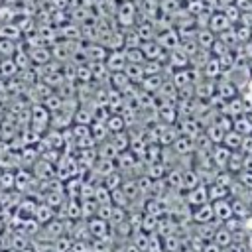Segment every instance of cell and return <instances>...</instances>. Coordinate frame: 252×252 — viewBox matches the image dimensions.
Masks as SVG:
<instances>
[{
  "instance_id": "obj_1",
  "label": "cell",
  "mask_w": 252,
  "mask_h": 252,
  "mask_svg": "<svg viewBox=\"0 0 252 252\" xmlns=\"http://www.w3.org/2000/svg\"><path fill=\"white\" fill-rule=\"evenodd\" d=\"M116 22L122 30L126 28H134L136 26V16H138V4L134 0H124V2H118L116 6Z\"/></svg>"
},
{
  "instance_id": "obj_2",
  "label": "cell",
  "mask_w": 252,
  "mask_h": 252,
  "mask_svg": "<svg viewBox=\"0 0 252 252\" xmlns=\"http://www.w3.org/2000/svg\"><path fill=\"white\" fill-rule=\"evenodd\" d=\"M183 203H185V205H189L191 209H195V207H199V205H205V203H209L207 185H205V183H201V185H197V187H193V189L185 191Z\"/></svg>"
},
{
  "instance_id": "obj_3",
  "label": "cell",
  "mask_w": 252,
  "mask_h": 252,
  "mask_svg": "<svg viewBox=\"0 0 252 252\" xmlns=\"http://www.w3.org/2000/svg\"><path fill=\"white\" fill-rule=\"evenodd\" d=\"M142 53L146 59H152V61H167V51L158 43V39H150V41H142L140 45Z\"/></svg>"
},
{
  "instance_id": "obj_4",
  "label": "cell",
  "mask_w": 252,
  "mask_h": 252,
  "mask_svg": "<svg viewBox=\"0 0 252 252\" xmlns=\"http://www.w3.org/2000/svg\"><path fill=\"white\" fill-rule=\"evenodd\" d=\"M156 39H158V43H159L165 51L177 49V47H179V43H181L179 32H177V30H173V28H167V30H163V32H158Z\"/></svg>"
},
{
  "instance_id": "obj_5",
  "label": "cell",
  "mask_w": 252,
  "mask_h": 252,
  "mask_svg": "<svg viewBox=\"0 0 252 252\" xmlns=\"http://www.w3.org/2000/svg\"><path fill=\"white\" fill-rule=\"evenodd\" d=\"M104 65L110 73H116V71H124L126 67V55H124V49H108L106 57H104Z\"/></svg>"
},
{
  "instance_id": "obj_6",
  "label": "cell",
  "mask_w": 252,
  "mask_h": 252,
  "mask_svg": "<svg viewBox=\"0 0 252 252\" xmlns=\"http://www.w3.org/2000/svg\"><path fill=\"white\" fill-rule=\"evenodd\" d=\"M177 130H179V134H183V136H189V138H197L205 128H203V124L195 118V116H189V118H181V122H179V126H177Z\"/></svg>"
},
{
  "instance_id": "obj_7",
  "label": "cell",
  "mask_w": 252,
  "mask_h": 252,
  "mask_svg": "<svg viewBox=\"0 0 252 252\" xmlns=\"http://www.w3.org/2000/svg\"><path fill=\"white\" fill-rule=\"evenodd\" d=\"M213 213H215V220H219L220 224L224 220H228L232 215V205H230V197H224V199H219V201H213Z\"/></svg>"
},
{
  "instance_id": "obj_8",
  "label": "cell",
  "mask_w": 252,
  "mask_h": 252,
  "mask_svg": "<svg viewBox=\"0 0 252 252\" xmlns=\"http://www.w3.org/2000/svg\"><path fill=\"white\" fill-rule=\"evenodd\" d=\"M165 65L171 69H187V67H191V57L177 47V49L167 51V63Z\"/></svg>"
},
{
  "instance_id": "obj_9",
  "label": "cell",
  "mask_w": 252,
  "mask_h": 252,
  "mask_svg": "<svg viewBox=\"0 0 252 252\" xmlns=\"http://www.w3.org/2000/svg\"><path fill=\"white\" fill-rule=\"evenodd\" d=\"M30 116H32L33 130L37 132L39 128H43V126H47V124H49V116H51V112H49V110L39 102V104H33V106H32Z\"/></svg>"
},
{
  "instance_id": "obj_10",
  "label": "cell",
  "mask_w": 252,
  "mask_h": 252,
  "mask_svg": "<svg viewBox=\"0 0 252 252\" xmlns=\"http://www.w3.org/2000/svg\"><path fill=\"white\" fill-rule=\"evenodd\" d=\"M191 220L195 224H205V222H213L215 220V213H213V205L211 201L205 205H199L195 209H191Z\"/></svg>"
},
{
  "instance_id": "obj_11",
  "label": "cell",
  "mask_w": 252,
  "mask_h": 252,
  "mask_svg": "<svg viewBox=\"0 0 252 252\" xmlns=\"http://www.w3.org/2000/svg\"><path fill=\"white\" fill-rule=\"evenodd\" d=\"M163 181H165V187L167 189H171V191H183V167H179V165L169 167L167 173H165V177H163Z\"/></svg>"
},
{
  "instance_id": "obj_12",
  "label": "cell",
  "mask_w": 252,
  "mask_h": 252,
  "mask_svg": "<svg viewBox=\"0 0 252 252\" xmlns=\"http://www.w3.org/2000/svg\"><path fill=\"white\" fill-rule=\"evenodd\" d=\"M169 148L173 150V154H175V156H191V154L195 152V140H193V138H189V136L179 134V136H177V140H175Z\"/></svg>"
},
{
  "instance_id": "obj_13",
  "label": "cell",
  "mask_w": 252,
  "mask_h": 252,
  "mask_svg": "<svg viewBox=\"0 0 252 252\" xmlns=\"http://www.w3.org/2000/svg\"><path fill=\"white\" fill-rule=\"evenodd\" d=\"M230 154H232V152H230L226 146H222V144H215V146H213V150H211L213 165H215L217 169H224V167H226V163H228Z\"/></svg>"
},
{
  "instance_id": "obj_14",
  "label": "cell",
  "mask_w": 252,
  "mask_h": 252,
  "mask_svg": "<svg viewBox=\"0 0 252 252\" xmlns=\"http://www.w3.org/2000/svg\"><path fill=\"white\" fill-rule=\"evenodd\" d=\"M220 112L226 114V116H230V118H236V116H240V114H246V102H244V100L240 98V94H238V96L226 100Z\"/></svg>"
},
{
  "instance_id": "obj_15",
  "label": "cell",
  "mask_w": 252,
  "mask_h": 252,
  "mask_svg": "<svg viewBox=\"0 0 252 252\" xmlns=\"http://www.w3.org/2000/svg\"><path fill=\"white\" fill-rule=\"evenodd\" d=\"M230 26H232V24L228 22V18H226L222 12H215V14H211L207 28H209L213 33H222V32H226Z\"/></svg>"
},
{
  "instance_id": "obj_16",
  "label": "cell",
  "mask_w": 252,
  "mask_h": 252,
  "mask_svg": "<svg viewBox=\"0 0 252 252\" xmlns=\"http://www.w3.org/2000/svg\"><path fill=\"white\" fill-rule=\"evenodd\" d=\"M108 83H110V87H112L114 91H118V93H124L126 89L132 87V81L128 79V75H126L124 71L110 73V75H108Z\"/></svg>"
},
{
  "instance_id": "obj_17",
  "label": "cell",
  "mask_w": 252,
  "mask_h": 252,
  "mask_svg": "<svg viewBox=\"0 0 252 252\" xmlns=\"http://www.w3.org/2000/svg\"><path fill=\"white\" fill-rule=\"evenodd\" d=\"M230 205H232V215L236 219L244 220V219H250L252 217V207L246 201H242L238 197H230Z\"/></svg>"
},
{
  "instance_id": "obj_18",
  "label": "cell",
  "mask_w": 252,
  "mask_h": 252,
  "mask_svg": "<svg viewBox=\"0 0 252 252\" xmlns=\"http://www.w3.org/2000/svg\"><path fill=\"white\" fill-rule=\"evenodd\" d=\"M217 94L222 98V100H230L234 96H238V87L228 81V79H222L220 83H217Z\"/></svg>"
},
{
  "instance_id": "obj_19",
  "label": "cell",
  "mask_w": 252,
  "mask_h": 252,
  "mask_svg": "<svg viewBox=\"0 0 252 252\" xmlns=\"http://www.w3.org/2000/svg\"><path fill=\"white\" fill-rule=\"evenodd\" d=\"M85 51H87V61H89V63L104 61V57H106V53H108V49H106L102 43H89V45L85 47Z\"/></svg>"
},
{
  "instance_id": "obj_20",
  "label": "cell",
  "mask_w": 252,
  "mask_h": 252,
  "mask_svg": "<svg viewBox=\"0 0 252 252\" xmlns=\"http://www.w3.org/2000/svg\"><path fill=\"white\" fill-rule=\"evenodd\" d=\"M217 39V33H213L209 28H197V33H195V41L201 49H211L213 41Z\"/></svg>"
},
{
  "instance_id": "obj_21",
  "label": "cell",
  "mask_w": 252,
  "mask_h": 252,
  "mask_svg": "<svg viewBox=\"0 0 252 252\" xmlns=\"http://www.w3.org/2000/svg\"><path fill=\"white\" fill-rule=\"evenodd\" d=\"M201 73H203V79H211V81L219 79V77L222 75V69H220V63H219V57H211V59L205 63V67L201 69Z\"/></svg>"
},
{
  "instance_id": "obj_22",
  "label": "cell",
  "mask_w": 252,
  "mask_h": 252,
  "mask_svg": "<svg viewBox=\"0 0 252 252\" xmlns=\"http://www.w3.org/2000/svg\"><path fill=\"white\" fill-rule=\"evenodd\" d=\"M104 124H106L108 134H118V132H124V130H126V120H124V116L118 114V112H112V114L104 120Z\"/></svg>"
},
{
  "instance_id": "obj_23",
  "label": "cell",
  "mask_w": 252,
  "mask_h": 252,
  "mask_svg": "<svg viewBox=\"0 0 252 252\" xmlns=\"http://www.w3.org/2000/svg\"><path fill=\"white\" fill-rule=\"evenodd\" d=\"M213 242L215 244H219L220 248H226V246H230L232 242H234V234L226 228V226H217V230H215V234H213Z\"/></svg>"
},
{
  "instance_id": "obj_24",
  "label": "cell",
  "mask_w": 252,
  "mask_h": 252,
  "mask_svg": "<svg viewBox=\"0 0 252 252\" xmlns=\"http://www.w3.org/2000/svg\"><path fill=\"white\" fill-rule=\"evenodd\" d=\"M22 35H24V32L20 30V26H18L16 22L0 24V37H4V39H12V41H18Z\"/></svg>"
},
{
  "instance_id": "obj_25",
  "label": "cell",
  "mask_w": 252,
  "mask_h": 252,
  "mask_svg": "<svg viewBox=\"0 0 252 252\" xmlns=\"http://www.w3.org/2000/svg\"><path fill=\"white\" fill-rule=\"evenodd\" d=\"M124 73L128 75V79L132 81V85H140V83L144 81V77H146V73H144V63H142V65H138V63H126Z\"/></svg>"
},
{
  "instance_id": "obj_26",
  "label": "cell",
  "mask_w": 252,
  "mask_h": 252,
  "mask_svg": "<svg viewBox=\"0 0 252 252\" xmlns=\"http://www.w3.org/2000/svg\"><path fill=\"white\" fill-rule=\"evenodd\" d=\"M106 228H108V222L106 220H102V219H91L89 222H87V230H89V234L91 236H94V238H102L104 234H106Z\"/></svg>"
},
{
  "instance_id": "obj_27",
  "label": "cell",
  "mask_w": 252,
  "mask_h": 252,
  "mask_svg": "<svg viewBox=\"0 0 252 252\" xmlns=\"http://www.w3.org/2000/svg\"><path fill=\"white\" fill-rule=\"evenodd\" d=\"M18 71H20V69H18L14 57H4V59H0V79L10 81Z\"/></svg>"
},
{
  "instance_id": "obj_28",
  "label": "cell",
  "mask_w": 252,
  "mask_h": 252,
  "mask_svg": "<svg viewBox=\"0 0 252 252\" xmlns=\"http://www.w3.org/2000/svg\"><path fill=\"white\" fill-rule=\"evenodd\" d=\"M30 59H32V63H35V65H45V63L51 59V51H49L45 45L32 47V49H30Z\"/></svg>"
},
{
  "instance_id": "obj_29",
  "label": "cell",
  "mask_w": 252,
  "mask_h": 252,
  "mask_svg": "<svg viewBox=\"0 0 252 252\" xmlns=\"http://www.w3.org/2000/svg\"><path fill=\"white\" fill-rule=\"evenodd\" d=\"M242 140H244V136H242V134H238L236 130H228V132H224L222 146H226L230 152H238V150H240V146H242Z\"/></svg>"
},
{
  "instance_id": "obj_30",
  "label": "cell",
  "mask_w": 252,
  "mask_h": 252,
  "mask_svg": "<svg viewBox=\"0 0 252 252\" xmlns=\"http://www.w3.org/2000/svg\"><path fill=\"white\" fill-rule=\"evenodd\" d=\"M33 219L43 226V224H47L49 220H53V219H55V213H53V209H51L47 203H41V205H37V207H35Z\"/></svg>"
},
{
  "instance_id": "obj_31",
  "label": "cell",
  "mask_w": 252,
  "mask_h": 252,
  "mask_svg": "<svg viewBox=\"0 0 252 252\" xmlns=\"http://www.w3.org/2000/svg\"><path fill=\"white\" fill-rule=\"evenodd\" d=\"M232 130H236V132L242 134V136L252 134V118L246 116V114H240V116L232 118Z\"/></svg>"
},
{
  "instance_id": "obj_32",
  "label": "cell",
  "mask_w": 252,
  "mask_h": 252,
  "mask_svg": "<svg viewBox=\"0 0 252 252\" xmlns=\"http://www.w3.org/2000/svg\"><path fill=\"white\" fill-rule=\"evenodd\" d=\"M242 167H244V154H242L240 150H238V152H232L224 169H226V171H230L232 175H238V173L242 171Z\"/></svg>"
},
{
  "instance_id": "obj_33",
  "label": "cell",
  "mask_w": 252,
  "mask_h": 252,
  "mask_svg": "<svg viewBox=\"0 0 252 252\" xmlns=\"http://www.w3.org/2000/svg\"><path fill=\"white\" fill-rule=\"evenodd\" d=\"M197 185H201V175H199V171H197L195 167L183 169V189L189 191V189H193V187H197Z\"/></svg>"
},
{
  "instance_id": "obj_34",
  "label": "cell",
  "mask_w": 252,
  "mask_h": 252,
  "mask_svg": "<svg viewBox=\"0 0 252 252\" xmlns=\"http://www.w3.org/2000/svg\"><path fill=\"white\" fill-rule=\"evenodd\" d=\"M167 165L163 163V161H154V163H148V167H146V175L150 177V179H163L165 177V173H167Z\"/></svg>"
},
{
  "instance_id": "obj_35",
  "label": "cell",
  "mask_w": 252,
  "mask_h": 252,
  "mask_svg": "<svg viewBox=\"0 0 252 252\" xmlns=\"http://www.w3.org/2000/svg\"><path fill=\"white\" fill-rule=\"evenodd\" d=\"M161 83H163L161 75H146L144 81L140 83V87H142V91H146V93H158L159 87H161Z\"/></svg>"
},
{
  "instance_id": "obj_36",
  "label": "cell",
  "mask_w": 252,
  "mask_h": 252,
  "mask_svg": "<svg viewBox=\"0 0 252 252\" xmlns=\"http://www.w3.org/2000/svg\"><path fill=\"white\" fill-rule=\"evenodd\" d=\"M205 134L207 138L213 142V144H222V138H224V130L217 124V122H211L205 126Z\"/></svg>"
},
{
  "instance_id": "obj_37",
  "label": "cell",
  "mask_w": 252,
  "mask_h": 252,
  "mask_svg": "<svg viewBox=\"0 0 252 252\" xmlns=\"http://www.w3.org/2000/svg\"><path fill=\"white\" fill-rule=\"evenodd\" d=\"M158 94L161 96V100H175L177 98V87L167 79V81H163L161 83V87H159V91H158Z\"/></svg>"
},
{
  "instance_id": "obj_38",
  "label": "cell",
  "mask_w": 252,
  "mask_h": 252,
  "mask_svg": "<svg viewBox=\"0 0 252 252\" xmlns=\"http://www.w3.org/2000/svg\"><path fill=\"white\" fill-rule=\"evenodd\" d=\"M89 130H91V136H93L94 142H102V138L108 134L106 124H104L102 120H94V122H91V124H89Z\"/></svg>"
},
{
  "instance_id": "obj_39",
  "label": "cell",
  "mask_w": 252,
  "mask_h": 252,
  "mask_svg": "<svg viewBox=\"0 0 252 252\" xmlns=\"http://www.w3.org/2000/svg\"><path fill=\"white\" fill-rule=\"evenodd\" d=\"M207 193H209V201H211V203L228 197V189L222 187V185H219V183H211V185H207Z\"/></svg>"
},
{
  "instance_id": "obj_40",
  "label": "cell",
  "mask_w": 252,
  "mask_h": 252,
  "mask_svg": "<svg viewBox=\"0 0 252 252\" xmlns=\"http://www.w3.org/2000/svg\"><path fill=\"white\" fill-rule=\"evenodd\" d=\"M18 49H20V47H18V41L0 37V59H4V57H14V53H16Z\"/></svg>"
},
{
  "instance_id": "obj_41",
  "label": "cell",
  "mask_w": 252,
  "mask_h": 252,
  "mask_svg": "<svg viewBox=\"0 0 252 252\" xmlns=\"http://www.w3.org/2000/svg\"><path fill=\"white\" fill-rule=\"evenodd\" d=\"M41 104H43L49 112H55V110H59V108L63 106V96H61V94L51 93V94H47V96L41 100Z\"/></svg>"
},
{
  "instance_id": "obj_42",
  "label": "cell",
  "mask_w": 252,
  "mask_h": 252,
  "mask_svg": "<svg viewBox=\"0 0 252 252\" xmlns=\"http://www.w3.org/2000/svg\"><path fill=\"white\" fill-rule=\"evenodd\" d=\"M158 220H159V217H154V215H148V213H144L142 215V220H140V230H144V232H156V228H158Z\"/></svg>"
},
{
  "instance_id": "obj_43",
  "label": "cell",
  "mask_w": 252,
  "mask_h": 252,
  "mask_svg": "<svg viewBox=\"0 0 252 252\" xmlns=\"http://www.w3.org/2000/svg\"><path fill=\"white\" fill-rule=\"evenodd\" d=\"M124 55H126V63H138V65H142L146 61V57H144V53H142L140 47H128V49H124Z\"/></svg>"
},
{
  "instance_id": "obj_44",
  "label": "cell",
  "mask_w": 252,
  "mask_h": 252,
  "mask_svg": "<svg viewBox=\"0 0 252 252\" xmlns=\"http://www.w3.org/2000/svg\"><path fill=\"white\" fill-rule=\"evenodd\" d=\"M120 189L124 191V195L128 197V201L140 195V189H138V181H136V179H128V181H122Z\"/></svg>"
},
{
  "instance_id": "obj_45",
  "label": "cell",
  "mask_w": 252,
  "mask_h": 252,
  "mask_svg": "<svg viewBox=\"0 0 252 252\" xmlns=\"http://www.w3.org/2000/svg\"><path fill=\"white\" fill-rule=\"evenodd\" d=\"M73 79H77V81H81V83H91V81H93V71H91V67H89V65H77Z\"/></svg>"
},
{
  "instance_id": "obj_46",
  "label": "cell",
  "mask_w": 252,
  "mask_h": 252,
  "mask_svg": "<svg viewBox=\"0 0 252 252\" xmlns=\"http://www.w3.org/2000/svg\"><path fill=\"white\" fill-rule=\"evenodd\" d=\"M102 185H104L108 191H112V189H118V187L122 185V177H120V173H118V171H112V173L104 175V179H102Z\"/></svg>"
},
{
  "instance_id": "obj_47",
  "label": "cell",
  "mask_w": 252,
  "mask_h": 252,
  "mask_svg": "<svg viewBox=\"0 0 252 252\" xmlns=\"http://www.w3.org/2000/svg\"><path fill=\"white\" fill-rule=\"evenodd\" d=\"M45 226V230L49 232V236L55 240V238H59V236H63V222L61 220H57V219H53V220H49L47 224H43Z\"/></svg>"
},
{
  "instance_id": "obj_48",
  "label": "cell",
  "mask_w": 252,
  "mask_h": 252,
  "mask_svg": "<svg viewBox=\"0 0 252 252\" xmlns=\"http://www.w3.org/2000/svg\"><path fill=\"white\" fill-rule=\"evenodd\" d=\"M234 35H236V41H238V43H246V41L252 39V28H246V26L238 24V26L234 28Z\"/></svg>"
},
{
  "instance_id": "obj_49",
  "label": "cell",
  "mask_w": 252,
  "mask_h": 252,
  "mask_svg": "<svg viewBox=\"0 0 252 252\" xmlns=\"http://www.w3.org/2000/svg\"><path fill=\"white\" fill-rule=\"evenodd\" d=\"M163 250H169V252H179L181 250V240L177 234H169V236H163Z\"/></svg>"
},
{
  "instance_id": "obj_50",
  "label": "cell",
  "mask_w": 252,
  "mask_h": 252,
  "mask_svg": "<svg viewBox=\"0 0 252 252\" xmlns=\"http://www.w3.org/2000/svg\"><path fill=\"white\" fill-rule=\"evenodd\" d=\"M61 33H63L65 39H73V41H77V39L81 37V28L75 26V24H69V26L61 28Z\"/></svg>"
},
{
  "instance_id": "obj_51",
  "label": "cell",
  "mask_w": 252,
  "mask_h": 252,
  "mask_svg": "<svg viewBox=\"0 0 252 252\" xmlns=\"http://www.w3.org/2000/svg\"><path fill=\"white\" fill-rule=\"evenodd\" d=\"M222 14L228 18V22H230V24H236V22L240 20V14H242V12H240V8H238L236 4H228V6L224 8V12H222Z\"/></svg>"
},
{
  "instance_id": "obj_52",
  "label": "cell",
  "mask_w": 252,
  "mask_h": 252,
  "mask_svg": "<svg viewBox=\"0 0 252 252\" xmlns=\"http://www.w3.org/2000/svg\"><path fill=\"white\" fill-rule=\"evenodd\" d=\"M209 51H211V55H213V57H222L224 53H228V51H232V49H228V47H226V45L217 37V39L213 41V45H211V49H209Z\"/></svg>"
},
{
  "instance_id": "obj_53",
  "label": "cell",
  "mask_w": 252,
  "mask_h": 252,
  "mask_svg": "<svg viewBox=\"0 0 252 252\" xmlns=\"http://www.w3.org/2000/svg\"><path fill=\"white\" fill-rule=\"evenodd\" d=\"M134 244L142 250V252H148V246H150V234L144 232V230H138L136 238H134Z\"/></svg>"
},
{
  "instance_id": "obj_54",
  "label": "cell",
  "mask_w": 252,
  "mask_h": 252,
  "mask_svg": "<svg viewBox=\"0 0 252 252\" xmlns=\"http://www.w3.org/2000/svg\"><path fill=\"white\" fill-rule=\"evenodd\" d=\"M14 16H16V12H14V8H12V6H8V4L0 6V22H2V24L14 22Z\"/></svg>"
},
{
  "instance_id": "obj_55",
  "label": "cell",
  "mask_w": 252,
  "mask_h": 252,
  "mask_svg": "<svg viewBox=\"0 0 252 252\" xmlns=\"http://www.w3.org/2000/svg\"><path fill=\"white\" fill-rule=\"evenodd\" d=\"M236 179L244 185V189L252 191V173H250V171H240V173L236 175Z\"/></svg>"
},
{
  "instance_id": "obj_56",
  "label": "cell",
  "mask_w": 252,
  "mask_h": 252,
  "mask_svg": "<svg viewBox=\"0 0 252 252\" xmlns=\"http://www.w3.org/2000/svg\"><path fill=\"white\" fill-rule=\"evenodd\" d=\"M240 152H242V154H252V134L244 136L242 146H240Z\"/></svg>"
},
{
  "instance_id": "obj_57",
  "label": "cell",
  "mask_w": 252,
  "mask_h": 252,
  "mask_svg": "<svg viewBox=\"0 0 252 252\" xmlns=\"http://www.w3.org/2000/svg\"><path fill=\"white\" fill-rule=\"evenodd\" d=\"M14 175H16V185H18L20 189H24L26 183L30 181V175H26V171H20V173H14Z\"/></svg>"
},
{
  "instance_id": "obj_58",
  "label": "cell",
  "mask_w": 252,
  "mask_h": 252,
  "mask_svg": "<svg viewBox=\"0 0 252 252\" xmlns=\"http://www.w3.org/2000/svg\"><path fill=\"white\" fill-rule=\"evenodd\" d=\"M222 248L219 246V244H215L213 240H207L205 244H203V248H201V252H220Z\"/></svg>"
},
{
  "instance_id": "obj_59",
  "label": "cell",
  "mask_w": 252,
  "mask_h": 252,
  "mask_svg": "<svg viewBox=\"0 0 252 252\" xmlns=\"http://www.w3.org/2000/svg\"><path fill=\"white\" fill-rule=\"evenodd\" d=\"M238 24H242V26H246V28H252V12H242Z\"/></svg>"
},
{
  "instance_id": "obj_60",
  "label": "cell",
  "mask_w": 252,
  "mask_h": 252,
  "mask_svg": "<svg viewBox=\"0 0 252 252\" xmlns=\"http://www.w3.org/2000/svg\"><path fill=\"white\" fill-rule=\"evenodd\" d=\"M242 171H250L252 173V154H244V167Z\"/></svg>"
},
{
  "instance_id": "obj_61",
  "label": "cell",
  "mask_w": 252,
  "mask_h": 252,
  "mask_svg": "<svg viewBox=\"0 0 252 252\" xmlns=\"http://www.w3.org/2000/svg\"><path fill=\"white\" fill-rule=\"evenodd\" d=\"M124 252H142V250H140V248H138V246H136L134 242H130V244H128V246L124 248Z\"/></svg>"
},
{
  "instance_id": "obj_62",
  "label": "cell",
  "mask_w": 252,
  "mask_h": 252,
  "mask_svg": "<svg viewBox=\"0 0 252 252\" xmlns=\"http://www.w3.org/2000/svg\"><path fill=\"white\" fill-rule=\"evenodd\" d=\"M246 246H248V250H252V234L248 236V244H246Z\"/></svg>"
},
{
  "instance_id": "obj_63",
  "label": "cell",
  "mask_w": 252,
  "mask_h": 252,
  "mask_svg": "<svg viewBox=\"0 0 252 252\" xmlns=\"http://www.w3.org/2000/svg\"><path fill=\"white\" fill-rule=\"evenodd\" d=\"M116 2H124V0H116Z\"/></svg>"
},
{
  "instance_id": "obj_64",
  "label": "cell",
  "mask_w": 252,
  "mask_h": 252,
  "mask_svg": "<svg viewBox=\"0 0 252 252\" xmlns=\"http://www.w3.org/2000/svg\"><path fill=\"white\" fill-rule=\"evenodd\" d=\"M163 252H169V250H163Z\"/></svg>"
}]
</instances>
